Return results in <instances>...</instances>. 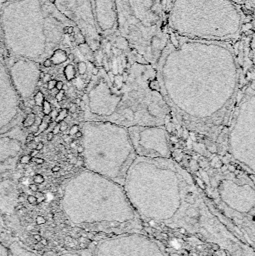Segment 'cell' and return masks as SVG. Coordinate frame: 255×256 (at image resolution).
Returning <instances> with one entry per match:
<instances>
[{"label":"cell","mask_w":255,"mask_h":256,"mask_svg":"<svg viewBox=\"0 0 255 256\" xmlns=\"http://www.w3.org/2000/svg\"><path fill=\"white\" fill-rule=\"evenodd\" d=\"M0 28L9 54L43 56L86 43L78 27L50 0H7L0 5Z\"/></svg>","instance_id":"1"},{"label":"cell","mask_w":255,"mask_h":256,"mask_svg":"<svg viewBox=\"0 0 255 256\" xmlns=\"http://www.w3.org/2000/svg\"><path fill=\"white\" fill-rule=\"evenodd\" d=\"M244 23L230 0H175L167 17L168 30L179 36L225 43L241 36Z\"/></svg>","instance_id":"2"},{"label":"cell","mask_w":255,"mask_h":256,"mask_svg":"<svg viewBox=\"0 0 255 256\" xmlns=\"http://www.w3.org/2000/svg\"><path fill=\"white\" fill-rule=\"evenodd\" d=\"M118 33L150 64L155 65L168 42L167 18L159 0H114Z\"/></svg>","instance_id":"3"},{"label":"cell","mask_w":255,"mask_h":256,"mask_svg":"<svg viewBox=\"0 0 255 256\" xmlns=\"http://www.w3.org/2000/svg\"><path fill=\"white\" fill-rule=\"evenodd\" d=\"M57 9L78 27L93 51L99 46L100 36L95 26L92 0H53Z\"/></svg>","instance_id":"4"},{"label":"cell","mask_w":255,"mask_h":256,"mask_svg":"<svg viewBox=\"0 0 255 256\" xmlns=\"http://www.w3.org/2000/svg\"><path fill=\"white\" fill-rule=\"evenodd\" d=\"M92 11L100 38L117 32L118 14L114 0H92Z\"/></svg>","instance_id":"5"},{"label":"cell","mask_w":255,"mask_h":256,"mask_svg":"<svg viewBox=\"0 0 255 256\" xmlns=\"http://www.w3.org/2000/svg\"><path fill=\"white\" fill-rule=\"evenodd\" d=\"M67 50H58L54 52V53L52 55L51 59L53 65H59L61 63H64V62L67 59Z\"/></svg>","instance_id":"6"},{"label":"cell","mask_w":255,"mask_h":256,"mask_svg":"<svg viewBox=\"0 0 255 256\" xmlns=\"http://www.w3.org/2000/svg\"><path fill=\"white\" fill-rule=\"evenodd\" d=\"M64 74L67 81H71L76 77V69L73 65H67L64 69Z\"/></svg>","instance_id":"7"},{"label":"cell","mask_w":255,"mask_h":256,"mask_svg":"<svg viewBox=\"0 0 255 256\" xmlns=\"http://www.w3.org/2000/svg\"><path fill=\"white\" fill-rule=\"evenodd\" d=\"M159 1H160L162 11L164 12L166 18H167L169 11L171 10V6H172L173 3L175 2V0H159Z\"/></svg>","instance_id":"8"},{"label":"cell","mask_w":255,"mask_h":256,"mask_svg":"<svg viewBox=\"0 0 255 256\" xmlns=\"http://www.w3.org/2000/svg\"><path fill=\"white\" fill-rule=\"evenodd\" d=\"M35 121H36V115L34 113H30L27 115V116L26 117V118L23 120V126L25 127H32V125L35 124Z\"/></svg>","instance_id":"9"},{"label":"cell","mask_w":255,"mask_h":256,"mask_svg":"<svg viewBox=\"0 0 255 256\" xmlns=\"http://www.w3.org/2000/svg\"><path fill=\"white\" fill-rule=\"evenodd\" d=\"M68 113H69L68 109L65 108L61 110L58 112V115H57L56 118L55 119V122H56V124H59L61 122H64V120L67 117Z\"/></svg>","instance_id":"10"},{"label":"cell","mask_w":255,"mask_h":256,"mask_svg":"<svg viewBox=\"0 0 255 256\" xmlns=\"http://www.w3.org/2000/svg\"><path fill=\"white\" fill-rule=\"evenodd\" d=\"M44 100H45L44 95H43V92H41L40 91L37 92L36 95H35V97H34V102H35V104L36 105L37 107H42Z\"/></svg>","instance_id":"11"},{"label":"cell","mask_w":255,"mask_h":256,"mask_svg":"<svg viewBox=\"0 0 255 256\" xmlns=\"http://www.w3.org/2000/svg\"><path fill=\"white\" fill-rule=\"evenodd\" d=\"M243 1L244 7L247 11H249V12L254 13V5H255V0H242Z\"/></svg>","instance_id":"12"},{"label":"cell","mask_w":255,"mask_h":256,"mask_svg":"<svg viewBox=\"0 0 255 256\" xmlns=\"http://www.w3.org/2000/svg\"><path fill=\"white\" fill-rule=\"evenodd\" d=\"M52 111H53V110H52V106L50 103L45 100L43 106H42V112L44 114V115H50Z\"/></svg>","instance_id":"13"},{"label":"cell","mask_w":255,"mask_h":256,"mask_svg":"<svg viewBox=\"0 0 255 256\" xmlns=\"http://www.w3.org/2000/svg\"><path fill=\"white\" fill-rule=\"evenodd\" d=\"M33 181L36 184H41L44 182V178L40 174H36L33 176Z\"/></svg>","instance_id":"14"},{"label":"cell","mask_w":255,"mask_h":256,"mask_svg":"<svg viewBox=\"0 0 255 256\" xmlns=\"http://www.w3.org/2000/svg\"><path fill=\"white\" fill-rule=\"evenodd\" d=\"M87 70V65L84 62H80L78 63V70L80 74H84Z\"/></svg>","instance_id":"15"},{"label":"cell","mask_w":255,"mask_h":256,"mask_svg":"<svg viewBox=\"0 0 255 256\" xmlns=\"http://www.w3.org/2000/svg\"><path fill=\"white\" fill-rule=\"evenodd\" d=\"M65 96V90H60L57 92V94L55 95V100H57V102H61L64 100V97Z\"/></svg>","instance_id":"16"},{"label":"cell","mask_w":255,"mask_h":256,"mask_svg":"<svg viewBox=\"0 0 255 256\" xmlns=\"http://www.w3.org/2000/svg\"><path fill=\"white\" fill-rule=\"evenodd\" d=\"M31 160H32V157L30 156L29 154L28 155H24V156H22L20 160V163L22 165H26L28 164V163H31Z\"/></svg>","instance_id":"17"},{"label":"cell","mask_w":255,"mask_h":256,"mask_svg":"<svg viewBox=\"0 0 255 256\" xmlns=\"http://www.w3.org/2000/svg\"><path fill=\"white\" fill-rule=\"evenodd\" d=\"M56 82H57V80H50V81L47 82V89L50 90V91H52L53 89H54V88H55V85H56Z\"/></svg>","instance_id":"18"},{"label":"cell","mask_w":255,"mask_h":256,"mask_svg":"<svg viewBox=\"0 0 255 256\" xmlns=\"http://www.w3.org/2000/svg\"><path fill=\"white\" fill-rule=\"evenodd\" d=\"M79 131V126L77 124H75L73 125V126L71 127V128L70 129V131H69V135L70 136V137H72V136H74L75 134H76L77 132Z\"/></svg>","instance_id":"19"},{"label":"cell","mask_w":255,"mask_h":256,"mask_svg":"<svg viewBox=\"0 0 255 256\" xmlns=\"http://www.w3.org/2000/svg\"><path fill=\"white\" fill-rule=\"evenodd\" d=\"M31 162H35V163H37V164L38 165H42L44 163V160H43V158H40V157H32V160H31Z\"/></svg>","instance_id":"20"},{"label":"cell","mask_w":255,"mask_h":256,"mask_svg":"<svg viewBox=\"0 0 255 256\" xmlns=\"http://www.w3.org/2000/svg\"><path fill=\"white\" fill-rule=\"evenodd\" d=\"M27 201H28V202L29 203V204H31V205L37 204L36 197L34 196H32V195H30V196H28L27 197Z\"/></svg>","instance_id":"21"},{"label":"cell","mask_w":255,"mask_h":256,"mask_svg":"<svg viewBox=\"0 0 255 256\" xmlns=\"http://www.w3.org/2000/svg\"><path fill=\"white\" fill-rule=\"evenodd\" d=\"M45 223H46V220H45V218L43 217V216H37V218H36V223L37 224L42 225V224H44Z\"/></svg>","instance_id":"22"},{"label":"cell","mask_w":255,"mask_h":256,"mask_svg":"<svg viewBox=\"0 0 255 256\" xmlns=\"http://www.w3.org/2000/svg\"><path fill=\"white\" fill-rule=\"evenodd\" d=\"M60 126H61V124H56V125H55L54 127H53V130H52V133H53L54 135H57L58 134V133H60Z\"/></svg>","instance_id":"23"},{"label":"cell","mask_w":255,"mask_h":256,"mask_svg":"<svg viewBox=\"0 0 255 256\" xmlns=\"http://www.w3.org/2000/svg\"><path fill=\"white\" fill-rule=\"evenodd\" d=\"M5 46H4L3 43V39H2V32H1V28H0V51L5 52Z\"/></svg>","instance_id":"24"},{"label":"cell","mask_w":255,"mask_h":256,"mask_svg":"<svg viewBox=\"0 0 255 256\" xmlns=\"http://www.w3.org/2000/svg\"><path fill=\"white\" fill-rule=\"evenodd\" d=\"M52 76L50 74V73H45L44 75V77L43 78V80H41L42 82H43V83H47L50 80H51Z\"/></svg>","instance_id":"25"},{"label":"cell","mask_w":255,"mask_h":256,"mask_svg":"<svg viewBox=\"0 0 255 256\" xmlns=\"http://www.w3.org/2000/svg\"><path fill=\"white\" fill-rule=\"evenodd\" d=\"M76 110H77V105L74 104V103H70V106L69 109H68V111L70 112L71 113H73V112H76Z\"/></svg>","instance_id":"26"},{"label":"cell","mask_w":255,"mask_h":256,"mask_svg":"<svg viewBox=\"0 0 255 256\" xmlns=\"http://www.w3.org/2000/svg\"><path fill=\"white\" fill-rule=\"evenodd\" d=\"M52 65H53V62H52L50 58H46L44 61V62H43V66L45 68H50Z\"/></svg>","instance_id":"27"},{"label":"cell","mask_w":255,"mask_h":256,"mask_svg":"<svg viewBox=\"0 0 255 256\" xmlns=\"http://www.w3.org/2000/svg\"><path fill=\"white\" fill-rule=\"evenodd\" d=\"M64 88V82L62 81H57L56 85H55V88H56L58 91L60 90H62Z\"/></svg>","instance_id":"28"},{"label":"cell","mask_w":255,"mask_h":256,"mask_svg":"<svg viewBox=\"0 0 255 256\" xmlns=\"http://www.w3.org/2000/svg\"><path fill=\"white\" fill-rule=\"evenodd\" d=\"M29 189L32 190L34 193H36L38 190V186L36 183H32V184L29 185Z\"/></svg>","instance_id":"29"},{"label":"cell","mask_w":255,"mask_h":256,"mask_svg":"<svg viewBox=\"0 0 255 256\" xmlns=\"http://www.w3.org/2000/svg\"><path fill=\"white\" fill-rule=\"evenodd\" d=\"M10 176H11V174L9 171H5L4 172H2V174H1V178H2V179H7V178H9Z\"/></svg>","instance_id":"30"},{"label":"cell","mask_w":255,"mask_h":256,"mask_svg":"<svg viewBox=\"0 0 255 256\" xmlns=\"http://www.w3.org/2000/svg\"><path fill=\"white\" fill-rule=\"evenodd\" d=\"M34 139H35V136H34L33 133H30V135H28V137H26V143L28 144V143L32 142L34 141Z\"/></svg>","instance_id":"31"},{"label":"cell","mask_w":255,"mask_h":256,"mask_svg":"<svg viewBox=\"0 0 255 256\" xmlns=\"http://www.w3.org/2000/svg\"><path fill=\"white\" fill-rule=\"evenodd\" d=\"M60 124H61V126H60V132H65V130H67L68 125L67 124H64L61 122Z\"/></svg>","instance_id":"32"},{"label":"cell","mask_w":255,"mask_h":256,"mask_svg":"<svg viewBox=\"0 0 255 256\" xmlns=\"http://www.w3.org/2000/svg\"><path fill=\"white\" fill-rule=\"evenodd\" d=\"M230 1L234 2V3L236 4L237 5H238V6L244 7L243 1H242V0H230ZM244 9H245V7H244Z\"/></svg>","instance_id":"33"},{"label":"cell","mask_w":255,"mask_h":256,"mask_svg":"<svg viewBox=\"0 0 255 256\" xmlns=\"http://www.w3.org/2000/svg\"><path fill=\"white\" fill-rule=\"evenodd\" d=\"M38 153H39V151H38V150L32 149V151L30 152L29 155H30V156H31V157H32H32H36L37 155L38 154Z\"/></svg>","instance_id":"34"},{"label":"cell","mask_w":255,"mask_h":256,"mask_svg":"<svg viewBox=\"0 0 255 256\" xmlns=\"http://www.w3.org/2000/svg\"><path fill=\"white\" fill-rule=\"evenodd\" d=\"M43 147H44V145H43V142H39L36 145V148H35V149L38 150V151H41L42 149L43 148Z\"/></svg>","instance_id":"35"},{"label":"cell","mask_w":255,"mask_h":256,"mask_svg":"<svg viewBox=\"0 0 255 256\" xmlns=\"http://www.w3.org/2000/svg\"><path fill=\"white\" fill-rule=\"evenodd\" d=\"M19 108H20V110H22V111H24V110H25L26 108L25 103H24L23 100H20V101L19 102Z\"/></svg>","instance_id":"36"},{"label":"cell","mask_w":255,"mask_h":256,"mask_svg":"<svg viewBox=\"0 0 255 256\" xmlns=\"http://www.w3.org/2000/svg\"><path fill=\"white\" fill-rule=\"evenodd\" d=\"M54 136H55V135L53 134L52 132H49V133H47V137H46V139H47V140H48L49 142H50L53 139V138H54Z\"/></svg>","instance_id":"37"},{"label":"cell","mask_w":255,"mask_h":256,"mask_svg":"<svg viewBox=\"0 0 255 256\" xmlns=\"http://www.w3.org/2000/svg\"><path fill=\"white\" fill-rule=\"evenodd\" d=\"M61 170V167L59 166H55L53 167V169H52V171L54 173H56L58 172V171Z\"/></svg>","instance_id":"38"},{"label":"cell","mask_w":255,"mask_h":256,"mask_svg":"<svg viewBox=\"0 0 255 256\" xmlns=\"http://www.w3.org/2000/svg\"><path fill=\"white\" fill-rule=\"evenodd\" d=\"M84 151H85V148L83 146H82V145H80V146H78V148H77V153L78 154L82 153V152H84Z\"/></svg>","instance_id":"39"},{"label":"cell","mask_w":255,"mask_h":256,"mask_svg":"<svg viewBox=\"0 0 255 256\" xmlns=\"http://www.w3.org/2000/svg\"><path fill=\"white\" fill-rule=\"evenodd\" d=\"M24 112H25L26 114H30L32 112V108H29V107H26L25 110H24Z\"/></svg>","instance_id":"40"},{"label":"cell","mask_w":255,"mask_h":256,"mask_svg":"<svg viewBox=\"0 0 255 256\" xmlns=\"http://www.w3.org/2000/svg\"><path fill=\"white\" fill-rule=\"evenodd\" d=\"M34 238H35V239L36 240H38V241H40V240H41V239H42L41 236H40V235H34Z\"/></svg>","instance_id":"41"},{"label":"cell","mask_w":255,"mask_h":256,"mask_svg":"<svg viewBox=\"0 0 255 256\" xmlns=\"http://www.w3.org/2000/svg\"><path fill=\"white\" fill-rule=\"evenodd\" d=\"M71 117H72V118H73V119H76V118H77L79 117V114L77 113L76 112H73V113H72Z\"/></svg>","instance_id":"42"},{"label":"cell","mask_w":255,"mask_h":256,"mask_svg":"<svg viewBox=\"0 0 255 256\" xmlns=\"http://www.w3.org/2000/svg\"><path fill=\"white\" fill-rule=\"evenodd\" d=\"M18 201L19 202H23V201H25V197L23 196H20L18 197Z\"/></svg>","instance_id":"43"},{"label":"cell","mask_w":255,"mask_h":256,"mask_svg":"<svg viewBox=\"0 0 255 256\" xmlns=\"http://www.w3.org/2000/svg\"><path fill=\"white\" fill-rule=\"evenodd\" d=\"M75 136H76V137H77V138H81V137H82V132H80V130H79V131L77 132V133H76V134H75Z\"/></svg>","instance_id":"44"},{"label":"cell","mask_w":255,"mask_h":256,"mask_svg":"<svg viewBox=\"0 0 255 256\" xmlns=\"http://www.w3.org/2000/svg\"><path fill=\"white\" fill-rule=\"evenodd\" d=\"M40 242H41V243L43 245H44V246H46V245H47V243H48V242H47V240H46V239H43L42 238L41 240H40Z\"/></svg>","instance_id":"45"},{"label":"cell","mask_w":255,"mask_h":256,"mask_svg":"<svg viewBox=\"0 0 255 256\" xmlns=\"http://www.w3.org/2000/svg\"><path fill=\"white\" fill-rule=\"evenodd\" d=\"M70 136L69 134H65V135H63V136H62V139H63L65 140V141H67V139L70 138Z\"/></svg>","instance_id":"46"},{"label":"cell","mask_w":255,"mask_h":256,"mask_svg":"<svg viewBox=\"0 0 255 256\" xmlns=\"http://www.w3.org/2000/svg\"><path fill=\"white\" fill-rule=\"evenodd\" d=\"M81 102H82V99L81 98H76V103H75V104L80 105V103H81Z\"/></svg>","instance_id":"47"},{"label":"cell","mask_w":255,"mask_h":256,"mask_svg":"<svg viewBox=\"0 0 255 256\" xmlns=\"http://www.w3.org/2000/svg\"><path fill=\"white\" fill-rule=\"evenodd\" d=\"M44 75L45 73H43V72H40V76H39V79H40V80H43V78L44 77Z\"/></svg>","instance_id":"48"},{"label":"cell","mask_w":255,"mask_h":256,"mask_svg":"<svg viewBox=\"0 0 255 256\" xmlns=\"http://www.w3.org/2000/svg\"><path fill=\"white\" fill-rule=\"evenodd\" d=\"M50 1H52V0H50Z\"/></svg>","instance_id":"49"}]
</instances>
